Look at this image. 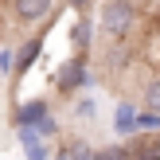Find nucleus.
I'll return each instance as SVG.
<instances>
[{
	"label": "nucleus",
	"mask_w": 160,
	"mask_h": 160,
	"mask_svg": "<svg viewBox=\"0 0 160 160\" xmlns=\"http://www.w3.org/2000/svg\"><path fill=\"white\" fill-rule=\"evenodd\" d=\"M70 4H74V8H78V12H82V8H86V4H90V0H70Z\"/></svg>",
	"instance_id": "nucleus-15"
},
{
	"label": "nucleus",
	"mask_w": 160,
	"mask_h": 160,
	"mask_svg": "<svg viewBox=\"0 0 160 160\" xmlns=\"http://www.w3.org/2000/svg\"><path fill=\"white\" fill-rule=\"evenodd\" d=\"M141 160H160V148H152V152H141Z\"/></svg>",
	"instance_id": "nucleus-14"
},
{
	"label": "nucleus",
	"mask_w": 160,
	"mask_h": 160,
	"mask_svg": "<svg viewBox=\"0 0 160 160\" xmlns=\"http://www.w3.org/2000/svg\"><path fill=\"white\" fill-rule=\"evenodd\" d=\"M113 129L121 133V137H125V133H133V129H137V113H133V106H117V117H113Z\"/></svg>",
	"instance_id": "nucleus-7"
},
{
	"label": "nucleus",
	"mask_w": 160,
	"mask_h": 160,
	"mask_svg": "<svg viewBox=\"0 0 160 160\" xmlns=\"http://www.w3.org/2000/svg\"><path fill=\"white\" fill-rule=\"evenodd\" d=\"M145 109H148V113H160V78L148 82V90H145Z\"/></svg>",
	"instance_id": "nucleus-9"
},
{
	"label": "nucleus",
	"mask_w": 160,
	"mask_h": 160,
	"mask_svg": "<svg viewBox=\"0 0 160 160\" xmlns=\"http://www.w3.org/2000/svg\"><path fill=\"white\" fill-rule=\"evenodd\" d=\"M39 51H43V39H31V43H23V51L12 59V67H16V70H28L31 62H35V55H39Z\"/></svg>",
	"instance_id": "nucleus-6"
},
{
	"label": "nucleus",
	"mask_w": 160,
	"mask_h": 160,
	"mask_svg": "<svg viewBox=\"0 0 160 160\" xmlns=\"http://www.w3.org/2000/svg\"><path fill=\"white\" fill-rule=\"evenodd\" d=\"M74 113H78V117H94V102H90V98H86V102H78V109H74Z\"/></svg>",
	"instance_id": "nucleus-13"
},
{
	"label": "nucleus",
	"mask_w": 160,
	"mask_h": 160,
	"mask_svg": "<svg viewBox=\"0 0 160 160\" xmlns=\"http://www.w3.org/2000/svg\"><path fill=\"white\" fill-rule=\"evenodd\" d=\"M137 129H160V113H137Z\"/></svg>",
	"instance_id": "nucleus-11"
},
{
	"label": "nucleus",
	"mask_w": 160,
	"mask_h": 160,
	"mask_svg": "<svg viewBox=\"0 0 160 160\" xmlns=\"http://www.w3.org/2000/svg\"><path fill=\"white\" fill-rule=\"evenodd\" d=\"M67 160H94V148H86L82 141H74V148L67 152Z\"/></svg>",
	"instance_id": "nucleus-10"
},
{
	"label": "nucleus",
	"mask_w": 160,
	"mask_h": 160,
	"mask_svg": "<svg viewBox=\"0 0 160 160\" xmlns=\"http://www.w3.org/2000/svg\"><path fill=\"white\" fill-rule=\"evenodd\" d=\"M94 160H125L121 148H102V152H94Z\"/></svg>",
	"instance_id": "nucleus-12"
},
{
	"label": "nucleus",
	"mask_w": 160,
	"mask_h": 160,
	"mask_svg": "<svg viewBox=\"0 0 160 160\" xmlns=\"http://www.w3.org/2000/svg\"><path fill=\"white\" fill-rule=\"evenodd\" d=\"M20 141H23V152H28V160H47V145L39 133L31 129H20Z\"/></svg>",
	"instance_id": "nucleus-5"
},
{
	"label": "nucleus",
	"mask_w": 160,
	"mask_h": 160,
	"mask_svg": "<svg viewBox=\"0 0 160 160\" xmlns=\"http://www.w3.org/2000/svg\"><path fill=\"white\" fill-rule=\"evenodd\" d=\"M43 117H47V102H43V98H35V102H28V106H20L16 125H20V129H35Z\"/></svg>",
	"instance_id": "nucleus-3"
},
{
	"label": "nucleus",
	"mask_w": 160,
	"mask_h": 160,
	"mask_svg": "<svg viewBox=\"0 0 160 160\" xmlns=\"http://www.w3.org/2000/svg\"><path fill=\"white\" fill-rule=\"evenodd\" d=\"M90 78H86V67H82V59H70V62H62L59 67V74H55V86H59L62 94H70V90H78V86H86Z\"/></svg>",
	"instance_id": "nucleus-2"
},
{
	"label": "nucleus",
	"mask_w": 160,
	"mask_h": 160,
	"mask_svg": "<svg viewBox=\"0 0 160 160\" xmlns=\"http://www.w3.org/2000/svg\"><path fill=\"white\" fill-rule=\"evenodd\" d=\"M70 39H74V47L82 51V47L90 43V20H78L74 28H70Z\"/></svg>",
	"instance_id": "nucleus-8"
},
{
	"label": "nucleus",
	"mask_w": 160,
	"mask_h": 160,
	"mask_svg": "<svg viewBox=\"0 0 160 160\" xmlns=\"http://www.w3.org/2000/svg\"><path fill=\"white\" fill-rule=\"evenodd\" d=\"M133 20H137V8L129 4V0H109L106 8H102V31L113 39H121L125 31L133 28Z\"/></svg>",
	"instance_id": "nucleus-1"
},
{
	"label": "nucleus",
	"mask_w": 160,
	"mask_h": 160,
	"mask_svg": "<svg viewBox=\"0 0 160 160\" xmlns=\"http://www.w3.org/2000/svg\"><path fill=\"white\" fill-rule=\"evenodd\" d=\"M47 8H51V0H16V16L20 20H43L47 16Z\"/></svg>",
	"instance_id": "nucleus-4"
}]
</instances>
